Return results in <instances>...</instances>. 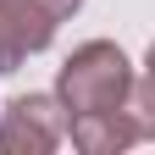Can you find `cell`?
Listing matches in <instances>:
<instances>
[{"label":"cell","mask_w":155,"mask_h":155,"mask_svg":"<svg viewBox=\"0 0 155 155\" xmlns=\"http://www.w3.org/2000/svg\"><path fill=\"white\" fill-rule=\"evenodd\" d=\"M144 78L155 83V45H150V55H144Z\"/></svg>","instance_id":"cell-6"},{"label":"cell","mask_w":155,"mask_h":155,"mask_svg":"<svg viewBox=\"0 0 155 155\" xmlns=\"http://www.w3.org/2000/svg\"><path fill=\"white\" fill-rule=\"evenodd\" d=\"M55 39V17L39 0H0V72H17Z\"/></svg>","instance_id":"cell-3"},{"label":"cell","mask_w":155,"mask_h":155,"mask_svg":"<svg viewBox=\"0 0 155 155\" xmlns=\"http://www.w3.org/2000/svg\"><path fill=\"white\" fill-rule=\"evenodd\" d=\"M67 144V111L55 94H17L0 111V155H50Z\"/></svg>","instance_id":"cell-2"},{"label":"cell","mask_w":155,"mask_h":155,"mask_svg":"<svg viewBox=\"0 0 155 155\" xmlns=\"http://www.w3.org/2000/svg\"><path fill=\"white\" fill-rule=\"evenodd\" d=\"M122 116L133 127V144H155V83H150V78H133Z\"/></svg>","instance_id":"cell-4"},{"label":"cell","mask_w":155,"mask_h":155,"mask_svg":"<svg viewBox=\"0 0 155 155\" xmlns=\"http://www.w3.org/2000/svg\"><path fill=\"white\" fill-rule=\"evenodd\" d=\"M39 6H45V11L55 17V22H67V17H72L78 6H83V0H39Z\"/></svg>","instance_id":"cell-5"},{"label":"cell","mask_w":155,"mask_h":155,"mask_svg":"<svg viewBox=\"0 0 155 155\" xmlns=\"http://www.w3.org/2000/svg\"><path fill=\"white\" fill-rule=\"evenodd\" d=\"M133 89V67L111 39H89L78 45L61 72H55V100L67 116H100V111H122Z\"/></svg>","instance_id":"cell-1"}]
</instances>
